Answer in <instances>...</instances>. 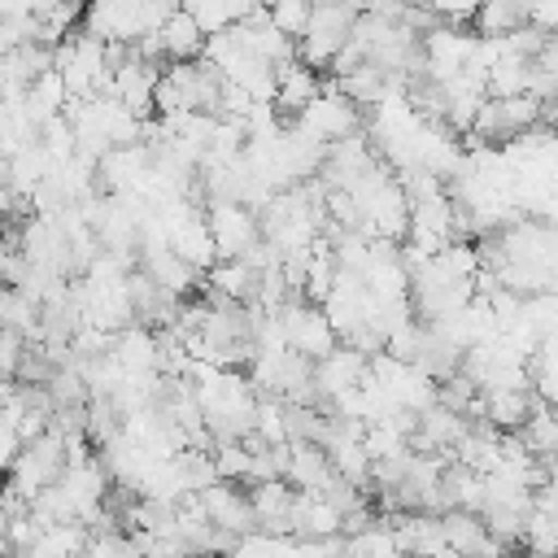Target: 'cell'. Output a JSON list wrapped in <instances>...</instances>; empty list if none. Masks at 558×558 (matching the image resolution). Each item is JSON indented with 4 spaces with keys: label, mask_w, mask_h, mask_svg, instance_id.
I'll return each mask as SVG.
<instances>
[{
    "label": "cell",
    "mask_w": 558,
    "mask_h": 558,
    "mask_svg": "<svg viewBox=\"0 0 558 558\" xmlns=\"http://www.w3.org/2000/svg\"><path fill=\"white\" fill-rule=\"evenodd\" d=\"M17 453H22V436L9 423H0V471H9Z\"/></svg>",
    "instance_id": "cell-8"
},
{
    "label": "cell",
    "mask_w": 558,
    "mask_h": 558,
    "mask_svg": "<svg viewBox=\"0 0 558 558\" xmlns=\"http://www.w3.org/2000/svg\"><path fill=\"white\" fill-rule=\"evenodd\" d=\"M196 506H201V514H205L218 532H227V536H248V532H253L248 493H244L240 484L214 480V484H205V488L196 493Z\"/></svg>",
    "instance_id": "cell-2"
},
{
    "label": "cell",
    "mask_w": 558,
    "mask_h": 558,
    "mask_svg": "<svg viewBox=\"0 0 558 558\" xmlns=\"http://www.w3.org/2000/svg\"><path fill=\"white\" fill-rule=\"evenodd\" d=\"M340 558H401L397 536H392V523L379 514V523H371L366 532L340 536Z\"/></svg>",
    "instance_id": "cell-5"
},
{
    "label": "cell",
    "mask_w": 558,
    "mask_h": 558,
    "mask_svg": "<svg viewBox=\"0 0 558 558\" xmlns=\"http://www.w3.org/2000/svg\"><path fill=\"white\" fill-rule=\"evenodd\" d=\"M22 349H26V340H22L17 331H4V327H0V375H4V379H13Z\"/></svg>",
    "instance_id": "cell-7"
},
{
    "label": "cell",
    "mask_w": 558,
    "mask_h": 558,
    "mask_svg": "<svg viewBox=\"0 0 558 558\" xmlns=\"http://www.w3.org/2000/svg\"><path fill=\"white\" fill-rule=\"evenodd\" d=\"M70 4H87V0H70Z\"/></svg>",
    "instance_id": "cell-9"
},
{
    "label": "cell",
    "mask_w": 558,
    "mask_h": 558,
    "mask_svg": "<svg viewBox=\"0 0 558 558\" xmlns=\"http://www.w3.org/2000/svg\"><path fill=\"white\" fill-rule=\"evenodd\" d=\"M336 480L331 471V458L323 445H310V440H288V466H283V484L292 493H305V497H318L327 484Z\"/></svg>",
    "instance_id": "cell-3"
},
{
    "label": "cell",
    "mask_w": 558,
    "mask_h": 558,
    "mask_svg": "<svg viewBox=\"0 0 558 558\" xmlns=\"http://www.w3.org/2000/svg\"><path fill=\"white\" fill-rule=\"evenodd\" d=\"M157 31H161V44H166V61H196L201 48H205V31L183 9H174Z\"/></svg>",
    "instance_id": "cell-4"
},
{
    "label": "cell",
    "mask_w": 558,
    "mask_h": 558,
    "mask_svg": "<svg viewBox=\"0 0 558 558\" xmlns=\"http://www.w3.org/2000/svg\"><path fill=\"white\" fill-rule=\"evenodd\" d=\"M205 227H209V244H214V257H240L248 244L262 240L257 231V214L235 205V201H209V214H205Z\"/></svg>",
    "instance_id": "cell-1"
},
{
    "label": "cell",
    "mask_w": 558,
    "mask_h": 558,
    "mask_svg": "<svg viewBox=\"0 0 558 558\" xmlns=\"http://www.w3.org/2000/svg\"><path fill=\"white\" fill-rule=\"evenodd\" d=\"M227 558H296V536H270V532H248L231 545Z\"/></svg>",
    "instance_id": "cell-6"
}]
</instances>
